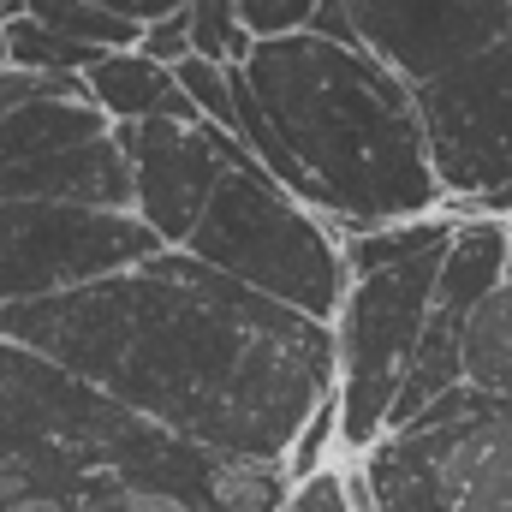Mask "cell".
Segmentation results:
<instances>
[{"mask_svg":"<svg viewBox=\"0 0 512 512\" xmlns=\"http://www.w3.org/2000/svg\"><path fill=\"white\" fill-rule=\"evenodd\" d=\"M441 203L512 221V36L417 90Z\"/></svg>","mask_w":512,"mask_h":512,"instance_id":"8992f818","label":"cell"},{"mask_svg":"<svg viewBox=\"0 0 512 512\" xmlns=\"http://www.w3.org/2000/svg\"><path fill=\"white\" fill-rule=\"evenodd\" d=\"M453 227H459V215L441 209L429 221L346 239V292H340L328 334H334L340 447H352V453H370L387 435V417H393V399L417 358V334H423L429 292H435Z\"/></svg>","mask_w":512,"mask_h":512,"instance_id":"3957f363","label":"cell"},{"mask_svg":"<svg viewBox=\"0 0 512 512\" xmlns=\"http://www.w3.org/2000/svg\"><path fill=\"white\" fill-rule=\"evenodd\" d=\"M24 18H36L42 30L78 42L90 54H126V48H137V36H143V24H131V18L96 6V0H24Z\"/></svg>","mask_w":512,"mask_h":512,"instance_id":"4fadbf2b","label":"cell"},{"mask_svg":"<svg viewBox=\"0 0 512 512\" xmlns=\"http://www.w3.org/2000/svg\"><path fill=\"white\" fill-rule=\"evenodd\" d=\"M0 203H72L131 215V161L90 102H24L0 114Z\"/></svg>","mask_w":512,"mask_h":512,"instance_id":"52a82bcc","label":"cell"},{"mask_svg":"<svg viewBox=\"0 0 512 512\" xmlns=\"http://www.w3.org/2000/svg\"><path fill=\"white\" fill-rule=\"evenodd\" d=\"M131 161V215L149 227L161 251H185L197 215L233 167H256L251 155L209 120H143L114 126Z\"/></svg>","mask_w":512,"mask_h":512,"instance_id":"9c48e42d","label":"cell"},{"mask_svg":"<svg viewBox=\"0 0 512 512\" xmlns=\"http://www.w3.org/2000/svg\"><path fill=\"white\" fill-rule=\"evenodd\" d=\"M459 382L483 399H512V274L471 310L459 334Z\"/></svg>","mask_w":512,"mask_h":512,"instance_id":"7c38bea8","label":"cell"},{"mask_svg":"<svg viewBox=\"0 0 512 512\" xmlns=\"http://www.w3.org/2000/svg\"><path fill=\"white\" fill-rule=\"evenodd\" d=\"M185 24H191V54H197V60L245 66L251 30L239 24V0H191V6H185Z\"/></svg>","mask_w":512,"mask_h":512,"instance_id":"9a60e30c","label":"cell"},{"mask_svg":"<svg viewBox=\"0 0 512 512\" xmlns=\"http://www.w3.org/2000/svg\"><path fill=\"white\" fill-rule=\"evenodd\" d=\"M239 72L292 167L304 173L310 209L340 239L447 209L417 120V90L393 78L376 54L298 30L251 42Z\"/></svg>","mask_w":512,"mask_h":512,"instance_id":"7a4b0ae2","label":"cell"},{"mask_svg":"<svg viewBox=\"0 0 512 512\" xmlns=\"http://www.w3.org/2000/svg\"><path fill=\"white\" fill-rule=\"evenodd\" d=\"M161 251L137 215L72 203H0V310L126 274Z\"/></svg>","mask_w":512,"mask_h":512,"instance_id":"ba28073f","label":"cell"},{"mask_svg":"<svg viewBox=\"0 0 512 512\" xmlns=\"http://www.w3.org/2000/svg\"><path fill=\"white\" fill-rule=\"evenodd\" d=\"M185 256L322 328L334 322L346 292V239L292 191H280L262 167H233L215 185L185 239Z\"/></svg>","mask_w":512,"mask_h":512,"instance_id":"277c9868","label":"cell"},{"mask_svg":"<svg viewBox=\"0 0 512 512\" xmlns=\"http://www.w3.org/2000/svg\"><path fill=\"white\" fill-rule=\"evenodd\" d=\"M364 512H512V399L405 423L364 453Z\"/></svg>","mask_w":512,"mask_h":512,"instance_id":"5b68a950","label":"cell"},{"mask_svg":"<svg viewBox=\"0 0 512 512\" xmlns=\"http://www.w3.org/2000/svg\"><path fill=\"white\" fill-rule=\"evenodd\" d=\"M274 512H364V483L322 465V471H310L304 483H292L286 501Z\"/></svg>","mask_w":512,"mask_h":512,"instance_id":"2e32d148","label":"cell"},{"mask_svg":"<svg viewBox=\"0 0 512 512\" xmlns=\"http://www.w3.org/2000/svg\"><path fill=\"white\" fill-rule=\"evenodd\" d=\"M358 48L376 54L411 90L507 42L512 0H346Z\"/></svg>","mask_w":512,"mask_h":512,"instance_id":"30bf717a","label":"cell"},{"mask_svg":"<svg viewBox=\"0 0 512 512\" xmlns=\"http://www.w3.org/2000/svg\"><path fill=\"white\" fill-rule=\"evenodd\" d=\"M96 6L120 12V18H131V24H155V18H173V12H185L191 0H96Z\"/></svg>","mask_w":512,"mask_h":512,"instance_id":"d6986e66","label":"cell"},{"mask_svg":"<svg viewBox=\"0 0 512 512\" xmlns=\"http://www.w3.org/2000/svg\"><path fill=\"white\" fill-rule=\"evenodd\" d=\"M137 54H149L155 66H167V72H173V66L191 54V24H185V12L143 24V36H137Z\"/></svg>","mask_w":512,"mask_h":512,"instance_id":"ac0fdd59","label":"cell"},{"mask_svg":"<svg viewBox=\"0 0 512 512\" xmlns=\"http://www.w3.org/2000/svg\"><path fill=\"white\" fill-rule=\"evenodd\" d=\"M84 90H90V108L108 114V126H143V120H203L185 90L173 84L167 66H155L149 54H102L90 72H84Z\"/></svg>","mask_w":512,"mask_h":512,"instance_id":"8fae6325","label":"cell"},{"mask_svg":"<svg viewBox=\"0 0 512 512\" xmlns=\"http://www.w3.org/2000/svg\"><path fill=\"white\" fill-rule=\"evenodd\" d=\"M0 340L54 364L209 465L280 471L334 393V334L185 251L6 304Z\"/></svg>","mask_w":512,"mask_h":512,"instance_id":"6da1fadb","label":"cell"},{"mask_svg":"<svg viewBox=\"0 0 512 512\" xmlns=\"http://www.w3.org/2000/svg\"><path fill=\"white\" fill-rule=\"evenodd\" d=\"M507 274H512V221H507Z\"/></svg>","mask_w":512,"mask_h":512,"instance_id":"44dd1931","label":"cell"},{"mask_svg":"<svg viewBox=\"0 0 512 512\" xmlns=\"http://www.w3.org/2000/svg\"><path fill=\"white\" fill-rule=\"evenodd\" d=\"M6 60L18 66V72H48V78H84L102 54H90V48H78V42H66V36H54V30H42L36 18H6Z\"/></svg>","mask_w":512,"mask_h":512,"instance_id":"5bb4252c","label":"cell"},{"mask_svg":"<svg viewBox=\"0 0 512 512\" xmlns=\"http://www.w3.org/2000/svg\"><path fill=\"white\" fill-rule=\"evenodd\" d=\"M507 36H512V30H507Z\"/></svg>","mask_w":512,"mask_h":512,"instance_id":"7402d4cb","label":"cell"},{"mask_svg":"<svg viewBox=\"0 0 512 512\" xmlns=\"http://www.w3.org/2000/svg\"><path fill=\"white\" fill-rule=\"evenodd\" d=\"M12 60H6V18H0V72H6Z\"/></svg>","mask_w":512,"mask_h":512,"instance_id":"ffe728a7","label":"cell"},{"mask_svg":"<svg viewBox=\"0 0 512 512\" xmlns=\"http://www.w3.org/2000/svg\"><path fill=\"white\" fill-rule=\"evenodd\" d=\"M316 0H239V24L251 30V42H274V36H298L310 24Z\"/></svg>","mask_w":512,"mask_h":512,"instance_id":"e0dca14e","label":"cell"}]
</instances>
